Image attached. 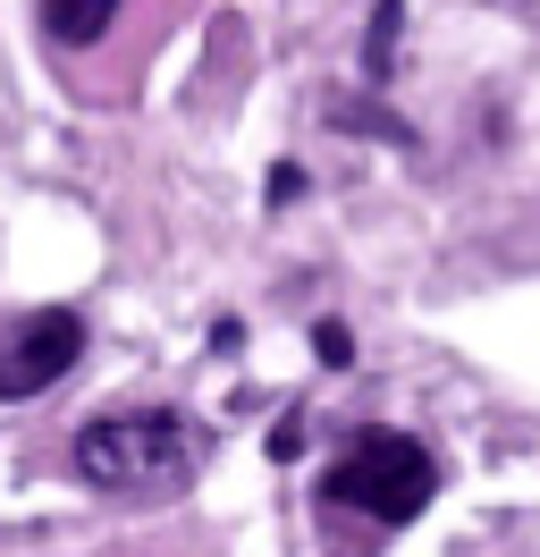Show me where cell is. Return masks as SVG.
Instances as JSON below:
<instances>
[{"label": "cell", "instance_id": "obj_1", "mask_svg": "<svg viewBox=\"0 0 540 557\" xmlns=\"http://www.w3.org/2000/svg\"><path fill=\"white\" fill-rule=\"evenodd\" d=\"M202 456V431L177 414H101L76 431V448H68V465H76V482L94 490H161V482H186Z\"/></svg>", "mask_w": 540, "mask_h": 557}, {"label": "cell", "instance_id": "obj_2", "mask_svg": "<svg viewBox=\"0 0 540 557\" xmlns=\"http://www.w3.org/2000/svg\"><path fill=\"white\" fill-rule=\"evenodd\" d=\"M439 490V465L422 440H405V431H355L346 448H338V465L321 473V498L330 507H355V516L371 523H414L422 507H431Z\"/></svg>", "mask_w": 540, "mask_h": 557}, {"label": "cell", "instance_id": "obj_3", "mask_svg": "<svg viewBox=\"0 0 540 557\" xmlns=\"http://www.w3.org/2000/svg\"><path fill=\"white\" fill-rule=\"evenodd\" d=\"M76 355H85V321L68 305H42V313L9 321V338H0V397H42L51 381L76 372Z\"/></svg>", "mask_w": 540, "mask_h": 557}, {"label": "cell", "instance_id": "obj_4", "mask_svg": "<svg viewBox=\"0 0 540 557\" xmlns=\"http://www.w3.org/2000/svg\"><path fill=\"white\" fill-rule=\"evenodd\" d=\"M127 9L135 0H42L34 26H42V42L60 60H101V51H119V35H127Z\"/></svg>", "mask_w": 540, "mask_h": 557}, {"label": "cell", "instance_id": "obj_5", "mask_svg": "<svg viewBox=\"0 0 540 557\" xmlns=\"http://www.w3.org/2000/svg\"><path fill=\"white\" fill-rule=\"evenodd\" d=\"M397 26H405V0H371V26H364V76L371 85L397 76Z\"/></svg>", "mask_w": 540, "mask_h": 557}, {"label": "cell", "instance_id": "obj_6", "mask_svg": "<svg viewBox=\"0 0 540 557\" xmlns=\"http://www.w3.org/2000/svg\"><path fill=\"white\" fill-rule=\"evenodd\" d=\"M330 119H338V127H371L380 144H414V127H405V119H389V110H364V102H330Z\"/></svg>", "mask_w": 540, "mask_h": 557}, {"label": "cell", "instance_id": "obj_7", "mask_svg": "<svg viewBox=\"0 0 540 557\" xmlns=\"http://www.w3.org/2000/svg\"><path fill=\"white\" fill-rule=\"evenodd\" d=\"M312 355H321L330 372H346V363H355V330H346V321H312Z\"/></svg>", "mask_w": 540, "mask_h": 557}, {"label": "cell", "instance_id": "obj_8", "mask_svg": "<svg viewBox=\"0 0 540 557\" xmlns=\"http://www.w3.org/2000/svg\"><path fill=\"white\" fill-rule=\"evenodd\" d=\"M304 195V170L296 161H270V203H296Z\"/></svg>", "mask_w": 540, "mask_h": 557}]
</instances>
